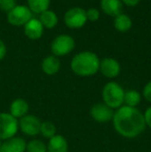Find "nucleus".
Here are the masks:
<instances>
[{"label":"nucleus","mask_w":151,"mask_h":152,"mask_svg":"<svg viewBox=\"0 0 151 152\" xmlns=\"http://www.w3.org/2000/svg\"><path fill=\"white\" fill-rule=\"evenodd\" d=\"M114 129L125 139H135L144 132L146 123L144 115L138 108L122 106L114 111L112 119Z\"/></svg>","instance_id":"obj_1"},{"label":"nucleus","mask_w":151,"mask_h":152,"mask_svg":"<svg viewBox=\"0 0 151 152\" xmlns=\"http://www.w3.org/2000/svg\"><path fill=\"white\" fill-rule=\"evenodd\" d=\"M101 60L95 53L84 51L75 55L71 59V68L80 77H91L99 70Z\"/></svg>","instance_id":"obj_2"},{"label":"nucleus","mask_w":151,"mask_h":152,"mask_svg":"<svg viewBox=\"0 0 151 152\" xmlns=\"http://www.w3.org/2000/svg\"><path fill=\"white\" fill-rule=\"evenodd\" d=\"M124 89L117 82H108L101 91L104 104L113 110H117L123 106L124 102Z\"/></svg>","instance_id":"obj_3"},{"label":"nucleus","mask_w":151,"mask_h":152,"mask_svg":"<svg viewBox=\"0 0 151 152\" xmlns=\"http://www.w3.org/2000/svg\"><path fill=\"white\" fill-rule=\"evenodd\" d=\"M19 130V121L9 113H0V140L14 138Z\"/></svg>","instance_id":"obj_4"},{"label":"nucleus","mask_w":151,"mask_h":152,"mask_svg":"<svg viewBox=\"0 0 151 152\" xmlns=\"http://www.w3.org/2000/svg\"><path fill=\"white\" fill-rule=\"evenodd\" d=\"M75 48V39L67 34H61L54 38L51 44V51L56 57L65 56Z\"/></svg>","instance_id":"obj_5"},{"label":"nucleus","mask_w":151,"mask_h":152,"mask_svg":"<svg viewBox=\"0 0 151 152\" xmlns=\"http://www.w3.org/2000/svg\"><path fill=\"white\" fill-rule=\"evenodd\" d=\"M7 22L12 26H24L32 19V12L28 6L17 5L9 12H7Z\"/></svg>","instance_id":"obj_6"},{"label":"nucleus","mask_w":151,"mask_h":152,"mask_svg":"<svg viewBox=\"0 0 151 152\" xmlns=\"http://www.w3.org/2000/svg\"><path fill=\"white\" fill-rule=\"evenodd\" d=\"M86 10L81 7L71 8L64 15V23L69 28H81L86 24Z\"/></svg>","instance_id":"obj_7"},{"label":"nucleus","mask_w":151,"mask_h":152,"mask_svg":"<svg viewBox=\"0 0 151 152\" xmlns=\"http://www.w3.org/2000/svg\"><path fill=\"white\" fill-rule=\"evenodd\" d=\"M40 122L39 118L34 115H28L22 117L19 121V128L23 134L29 137H34L40 132Z\"/></svg>","instance_id":"obj_8"},{"label":"nucleus","mask_w":151,"mask_h":152,"mask_svg":"<svg viewBox=\"0 0 151 152\" xmlns=\"http://www.w3.org/2000/svg\"><path fill=\"white\" fill-rule=\"evenodd\" d=\"M90 116L93 120L98 123H107V122L112 121L113 119L114 110L104 102H98L91 107Z\"/></svg>","instance_id":"obj_9"},{"label":"nucleus","mask_w":151,"mask_h":152,"mask_svg":"<svg viewBox=\"0 0 151 152\" xmlns=\"http://www.w3.org/2000/svg\"><path fill=\"white\" fill-rule=\"evenodd\" d=\"M99 70L108 79H114L120 74V64L114 58H105L101 61L99 64Z\"/></svg>","instance_id":"obj_10"},{"label":"nucleus","mask_w":151,"mask_h":152,"mask_svg":"<svg viewBox=\"0 0 151 152\" xmlns=\"http://www.w3.org/2000/svg\"><path fill=\"white\" fill-rule=\"evenodd\" d=\"M24 33L29 39H38L44 33V26L38 19L32 18L24 25Z\"/></svg>","instance_id":"obj_11"},{"label":"nucleus","mask_w":151,"mask_h":152,"mask_svg":"<svg viewBox=\"0 0 151 152\" xmlns=\"http://www.w3.org/2000/svg\"><path fill=\"white\" fill-rule=\"evenodd\" d=\"M26 145L27 143L23 138L14 137L2 143L0 152H26Z\"/></svg>","instance_id":"obj_12"},{"label":"nucleus","mask_w":151,"mask_h":152,"mask_svg":"<svg viewBox=\"0 0 151 152\" xmlns=\"http://www.w3.org/2000/svg\"><path fill=\"white\" fill-rule=\"evenodd\" d=\"M47 152H69V143L62 134H55L47 145Z\"/></svg>","instance_id":"obj_13"},{"label":"nucleus","mask_w":151,"mask_h":152,"mask_svg":"<svg viewBox=\"0 0 151 152\" xmlns=\"http://www.w3.org/2000/svg\"><path fill=\"white\" fill-rule=\"evenodd\" d=\"M29 111V104L23 98H16L12 100L9 107V114L16 119L22 118V117L26 116L28 114Z\"/></svg>","instance_id":"obj_14"},{"label":"nucleus","mask_w":151,"mask_h":152,"mask_svg":"<svg viewBox=\"0 0 151 152\" xmlns=\"http://www.w3.org/2000/svg\"><path fill=\"white\" fill-rule=\"evenodd\" d=\"M101 7L106 15L110 17H117L122 14L121 0H101Z\"/></svg>","instance_id":"obj_15"},{"label":"nucleus","mask_w":151,"mask_h":152,"mask_svg":"<svg viewBox=\"0 0 151 152\" xmlns=\"http://www.w3.org/2000/svg\"><path fill=\"white\" fill-rule=\"evenodd\" d=\"M60 67H61L60 60L58 59V57L54 56V55L46 57L42 62V72L46 75H48V76L56 75L60 70Z\"/></svg>","instance_id":"obj_16"},{"label":"nucleus","mask_w":151,"mask_h":152,"mask_svg":"<svg viewBox=\"0 0 151 152\" xmlns=\"http://www.w3.org/2000/svg\"><path fill=\"white\" fill-rule=\"evenodd\" d=\"M38 20L40 21V23H42L44 27L51 29V28H54L57 25V23H58V17H57V15L54 12L48 10L39 15V19Z\"/></svg>","instance_id":"obj_17"},{"label":"nucleus","mask_w":151,"mask_h":152,"mask_svg":"<svg viewBox=\"0 0 151 152\" xmlns=\"http://www.w3.org/2000/svg\"><path fill=\"white\" fill-rule=\"evenodd\" d=\"M142 100V95L137 90H127L124 92V102L123 106L131 107V108H137Z\"/></svg>","instance_id":"obj_18"},{"label":"nucleus","mask_w":151,"mask_h":152,"mask_svg":"<svg viewBox=\"0 0 151 152\" xmlns=\"http://www.w3.org/2000/svg\"><path fill=\"white\" fill-rule=\"evenodd\" d=\"M131 18L124 14H120L119 16L115 17L114 19V27L117 31L119 32H126L131 28Z\"/></svg>","instance_id":"obj_19"},{"label":"nucleus","mask_w":151,"mask_h":152,"mask_svg":"<svg viewBox=\"0 0 151 152\" xmlns=\"http://www.w3.org/2000/svg\"><path fill=\"white\" fill-rule=\"evenodd\" d=\"M51 0H27L29 10L35 14H42V12L48 10Z\"/></svg>","instance_id":"obj_20"},{"label":"nucleus","mask_w":151,"mask_h":152,"mask_svg":"<svg viewBox=\"0 0 151 152\" xmlns=\"http://www.w3.org/2000/svg\"><path fill=\"white\" fill-rule=\"evenodd\" d=\"M56 126L53 122L51 121H44L42 122V125H40V132L39 134H42V136L44 138H47L50 140L51 138L55 136L56 134Z\"/></svg>","instance_id":"obj_21"},{"label":"nucleus","mask_w":151,"mask_h":152,"mask_svg":"<svg viewBox=\"0 0 151 152\" xmlns=\"http://www.w3.org/2000/svg\"><path fill=\"white\" fill-rule=\"evenodd\" d=\"M26 152H47V145L40 140H32L27 143Z\"/></svg>","instance_id":"obj_22"},{"label":"nucleus","mask_w":151,"mask_h":152,"mask_svg":"<svg viewBox=\"0 0 151 152\" xmlns=\"http://www.w3.org/2000/svg\"><path fill=\"white\" fill-rule=\"evenodd\" d=\"M16 6V0H0V10H3V12H9Z\"/></svg>","instance_id":"obj_23"},{"label":"nucleus","mask_w":151,"mask_h":152,"mask_svg":"<svg viewBox=\"0 0 151 152\" xmlns=\"http://www.w3.org/2000/svg\"><path fill=\"white\" fill-rule=\"evenodd\" d=\"M99 12L96 8H89L86 12V18L87 20L91 21V22H95L99 19Z\"/></svg>","instance_id":"obj_24"},{"label":"nucleus","mask_w":151,"mask_h":152,"mask_svg":"<svg viewBox=\"0 0 151 152\" xmlns=\"http://www.w3.org/2000/svg\"><path fill=\"white\" fill-rule=\"evenodd\" d=\"M143 96L148 102L151 104V81L147 83L143 88Z\"/></svg>","instance_id":"obj_25"},{"label":"nucleus","mask_w":151,"mask_h":152,"mask_svg":"<svg viewBox=\"0 0 151 152\" xmlns=\"http://www.w3.org/2000/svg\"><path fill=\"white\" fill-rule=\"evenodd\" d=\"M143 115H144V120H145L146 123V127L151 128V106L146 109L145 113Z\"/></svg>","instance_id":"obj_26"},{"label":"nucleus","mask_w":151,"mask_h":152,"mask_svg":"<svg viewBox=\"0 0 151 152\" xmlns=\"http://www.w3.org/2000/svg\"><path fill=\"white\" fill-rule=\"evenodd\" d=\"M5 55H6V46H5V44L0 39V60H2V59L5 57Z\"/></svg>","instance_id":"obj_27"},{"label":"nucleus","mask_w":151,"mask_h":152,"mask_svg":"<svg viewBox=\"0 0 151 152\" xmlns=\"http://www.w3.org/2000/svg\"><path fill=\"white\" fill-rule=\"evenodd\" d=\"M121 2H123L128 6H136L140 2V0H121Z\"/></svg>","instance_id":"obj_28"},{"label":"nucleus","mask_w":151,"mask_h":152,"mask_svg":"<svg viewBox=\"0 0 151 152\" xmlns=\"http://www.w3.org/2000/svg\"><path fill=\"white\" fill-rule=\"evenodd\" d=\"M0 149H1V143H0Z\"/></svg>","instance_id":"obj_29"}]
</instances>
